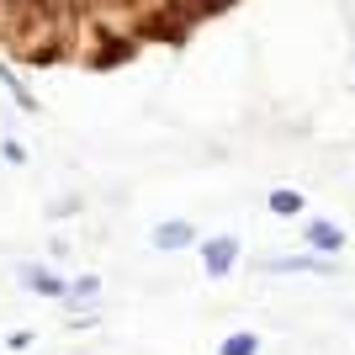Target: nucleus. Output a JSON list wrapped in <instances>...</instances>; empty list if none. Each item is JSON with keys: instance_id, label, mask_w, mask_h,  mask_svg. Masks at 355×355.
Here are the masks:
<instances>
[{"instance_id": "20e7f679", "label": "nucleus", "mask_w": 355, "mask_h": 355, "mask_svg": "<svg viewBox=\"0 0 355 355\" xmlns=\"http://www.w3.org/2000/svg\"><path fill=\"white\" fill-rule=\"evenodd\" d=\"M302 239H308L318 254H340V250H345V228H340V223H324V218L308 223V228H302Z\"/></svg>"}, {"instance_id": "423d86ee", "label": "nucleus", "mask_w": 355, "mask_h": 355, "mask_svg": "<svg viewBox=\"0 0 355 355\" xmlns=\"http://www.w3.org/2000/svg\"><path fill=\"white\" fill-rule=\"evenodd\" d=\"M266 270H329V254H292V260H266Z\"/></svg>"}, {"instance_id": "0eeeda50", "label": "nucleus", "mask_w": 355, "mask_h": 355, "mask_svg": "<svg viewBox=\"0 0 355 355\" xmlns=\"http://www.w3.org/2000/svg\"><path fill=\"white\" fill-rule=\"evenodd\" d=\"M96 297H101V276H80V282H69V297H64V302L80 308V302H96Z\"/></svg>"}, {"instance_id": "39448f33", "label": "nucleus", "mask_w": 355, "mask_h": 355, "mask_svg": "<svg viewBox=\"0 0 355 355\" xmlns=\"http://www.w3.org/2000/svg\"><path fill=\"white\" fill-rule=\"evenodd\" d=\"M266 207L276 212V218H297V212H302V191H292V186H276V191L266 196Z\"/></svg>"}, {"instance_id": "f03ea898", "label": "nucleus", "mask_w": 355, "mask_h": 355, "mask_svg": "<svg viewBox=\"0 0 355 355\" xmlns=\"http://www.w3.org/2000/svg\"><path fill=\"white\" fill-rule=\"evenodd\" d=\"M234 266H239V239L234 234H218V239L202 244V270H207V282H223Z\"/></svg>"}, {"instance_id": "7ed1b4c3", "label": "nucleus", "mask_w": 355, "mask_h": 355, "mask_svg": "<svg viewBox=\"0 0 355 355\" xmlns=\"http://www.w3.org/2000/svg\"><path fill=\"white\" fill-rule=\"evenodd\" d=\"M154 250H164V254H175V250H191L196 244V223H186V218H164V223H154Z\"/></svg>"}, {"instance_id": "1a4fd4ad", "label": "nucleus", "mask_w": 355, "mask_h": 355, "mask_svg": "<svg viewBox=\"0 0 355 355\" xmlns=\"http://www.w3.org/2000/svg\"><path fill=\"white\" fill-rule=\"evenodd\" d=\"M0 154H6V164H27V148L16 144V138H6V144H0Z\"/></svg>"}, {"instance_id": "f257e3e1", "label": "nucleus", "mask_w": 355, "mask_h": 355, "mask_svg": "<svg viewBox=\"0 0 355 355\" xmlns=\"http://www.w3.org/2000/svg\"><path fill=\"white\" fill-rule=\"evenodd\" d=\"M21 286H27L32 297H48V302H64V297H69V282H64L53 266H43V260H27V266H21Z\"/></svg>"}, {"instance_id": "6e6552de", "label": "nucleus", "mask_w": 355, "mask_h": 355, "mask_svg": "<svg viewBox=\"0 0 355 355\" xmlns=\"http://www.w3.org/2000/svg\"><path fill=\"white\" fill-rule=\"evenodd\" d=\"M218 355H260V340H254V334H228V340L218 345Z\"/></svg>"}]
</instances>
